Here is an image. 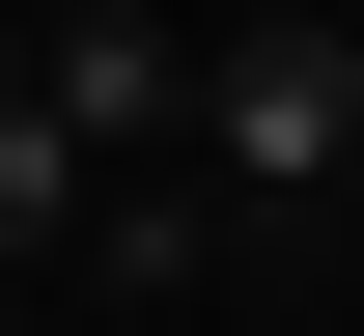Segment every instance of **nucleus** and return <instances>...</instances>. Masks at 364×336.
<instances>
[{"instance_id":"1","label":"nucleus","mask_w":364,"mask_h":336,"mask_svg":"<svg viewBox=\"0 0 364 336\" xmlns=\"http://www.w3.org/2000/svg\"><path fill=\"white\" fill-rule=\"evenodd\" d=\"M196 141H225L252 196H336V141H364V28H196Z\"/></svg>"},{"instance_id":"2","label":"nucleus","mask_w":364,"mask_h":336,"mask_svg":"<svg viewBox=\"0 0 364 336\" xmlns=\"http://www.w3.org/2000/svg\"><path fill=\"white\" fill-rule=\"evenodd\" d=\"M28 112H56L85 168H140V141L196 112V28H140V0H56V28H28Z\"/></svg>"},{"instance_id":"3","label":"nucleus","mask_w":364,"mask_h":336,"mask_svg":"<svg viewBox=\"0 0 364 336\" xmlns=\"http://www.w3.org/2000/svg\"><path fill=\"white\" fill-rule=\"evenodd\" d=\"M85 196H112V168H85V141H56V112H28V85H0V281H28V252H85Z\"/></svg>"}]
</instances>
